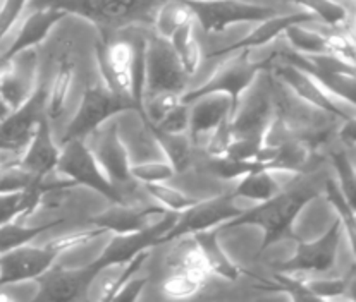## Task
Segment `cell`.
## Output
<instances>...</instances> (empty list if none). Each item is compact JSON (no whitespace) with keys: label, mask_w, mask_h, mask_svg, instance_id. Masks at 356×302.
Instances as JSON below:
<instances>
[{"label":"cell","mask_w":356,"mask_h":302,"mask_svg":"<svg viewBox=\"0 0 356 302\" xmlns=\"http://www.w3.org/2000/svg\"><path fill=\"white\" fill-rule=\"evenodd\" d=\"M162 0H31L33 7H56L85 17L100 28L124 30L133 24H152Z\"/></svg>","instance_id":"obj_3"},{"label":"cell","mask_w":356,"mask_h":302,"mask_svg":"<svg viewBox=\"0 0 356 302\" xmlns=\"http://www.w3.org/2000/svg\"><path fill=\"white\" fill-rule=\"evenodd\" d=\"M232 114V101L227 94L210 93L190 103V140L196 150H205L217 127Z\"/></svg>","instance_id":"obj_20"},{"label":"cell","mask_w":356,"mask_h":302,"mask_svg":"<svg viewBox=\"0 0 356 302\" xmlns=\"http://www.w3.org/2000/svg\"><path fill=\"white\" fill-rule=\"evenodd\" d=\"M324 194L327 201L332 205V208L336 210L337 218L341 221V227H343L344 235L348 237L351 251H353L356 258V212H353L348 201L344 199L343 192H341L339 185H337L336 179H325L324 182Z\"/></svg>","instance_id":"obj_33"},{"label":"cell","mask_w":356,"mask_h":302,"mask_svg":"<svg viewBox=\"0 0 356 302\" xmlns=\"http://www.w3.org/2000/svg\"><path fill=\"white\" fill-rule=\"evenodd\" d=\"M337 137L343 141L344 144H350V146H355L356 144V115L355 117L346 119L343 121V126L337 131Z\"/></svg>","instance_id":"obj_39"},{"label":"cell","mask_w":356,"mask_h":302,"mask_svg":"<svg viewBox=\"0 0 356 302\" xmlns=\"http://www.w3.org/2000/svg\"><path fill=\"white\" fill-rule=\"evenodd\" d=\"M344 232L339 218L334 220L321 237L310 242H300L289 260L275 267V271L291 278H308V276L329 275L334 271L339 254L341 239Z\"/></svg>","instance_id":"obj_8"},{"label":"cell","mask_w":356,"mask_h":302,"mask_svg":"<svg viewBox=\"0 0 356 302\" xmlns=\"http://www.w3.org/2000/svg\"><path fill=\"white\" fill-rule=\"evenodd\" d=\"M177 218H179L177 212H165L141 230L131 232V234H112L107 246L104 247L100 256L93 260V263L100 271L129 263L138 254L152 251L155 246H161L163 235L174 227Z\"/></svg>","instance_id":"obj_10"},{"label":"cell","mask_w":356,"mask_h":302,"mask_svg":"<svg viewBox=\"0 0 356 302\" xmlns=\"http://www.w3.org/2000/svg\"><path fill=\"white\" fill-rule=\"evenodd\" d=\"M97 265L88 263L86 267L79 268H63L54 265L49 271L43 273L38 282V297L36 301H78L86 297V294L92 290L93 283L100 275Z\"/></svg>","instance_id":"obj_15"},{"label":"cell","mask_w":356,"mask_h":302,"mask_svg":"<svg viewBox=\"0 0 356 302\" xmlns=\"http://www.w3.org/2000/svg\"><path fill=\"white\" fill-rule=\"evenodd\" d=\"M275 115L274 97H272V79L265 76L261 83V72L248 91L241 97L236 112L231 117L232 137L265 136L268 124Z\"/></svg>","instance_id":"obj_14"},{"label":"cell","mask_w":356,"mask_h":302,"mask_svg":"<svg viewBox=\"0 0 356 302\" xmlns=\"http://www.w3.org/2000/svg\"><path fill=\"white\" fill-rule=\"evenodd\" d=\"M279 176H281V172H275V170H253V172L241 177L238 181V184L234 185V189L229 192L238 201L239 199H245V201H252L253 205H260V203L268 201L274 196H277L282 189L293 184V182H284L282 179H279Z\"/></svg>","instance_id":"obj_24"},{"label":"cell","mask_w":356,"mask_h":302,"mask_svg":"<svg viewBox=\"0 0 356 302\" xmlns=\"http://www.w3.org/2000/svg\"><path fill=\"white\" fill-rule=\"evenodd\" d=\"M143 189L147 191V194L157 203L159 206H162L167 212H184L190 206H193L198 198L188 194V192L181 191V189L174 187L169 182H155V184H141Z\"/></svg>","instance_id":"obj_34"},{"label":"cell","mask_w":356,"mask_h":302,"mask_svg":"<svg viewBox=\"0 0 356 302\" xmlns=\"http://www.w3.org/2000/svg\"><path fill=\"white\" fill-rule=\"evenodd\" d=\"M270 67L274 69L275 78L305 103L312 105V107L318 108V110L325 112V114L332 115L334 119H339V121H346V119L356 115L355 108L332 97L310 72L282 60L281 57H272Z\"/></svg>","instance_id":"obj_12"},{"label":"cell","mask_w":356,"mask_h":302,"mask_svg":"<svg viewBox=\"0 0 356 302\" xmlns=\"http://www.w3.org/2000/svg\"><path fill=\"white\" fill-rule=\"evenodd\" d=\"M31 7V12L21 21L19 31L16 33L10 45L0 56V62H6L17 53L24 52V50L35 49L42 42H45L47 36L52 33L54 28L69 16L63 9H56V7Z\"/></svg>","instance_id":"obj_21"},{"label":"cell","mask_w":356,"mask_h":302,"mask_svg":"<svg viewBox=\"0 0 356 302\" xmlns=\"http://www.w3.org/2000/svg\"><path fill=\"white\" fill-rule=\"evenodd\" d=\"M63 221L64 220H59V218H57V220L47 221V224L38 225V227H31V225H24L21 220H14L2 225V227H0V254L16 249V247L19 246H24V244L33 242L40 234L57 227V225H60Z\"/></svg>","instance_id":"obj_32"},{"label":"cell","mask_w":356,"mask_h":302,"mask_svg":"<svg viewBox=\"0 0 356 302\" xmlns=\"http://www.w3.org/2000/svg\"><path fill=\"white\" fill-rule=\"evenodd\" d=\"M38 57L35 49L24 50L13 59L0 62V97L10 110L23 105L38 86Z\"/></svg>","instance_id":"obj_16"},{"label":"cell","mask_w":356,"mask_h":302,"mask_svg":"<svg viewBox=\"0 0 356 302\" xmlns=\"http://www.w3.org/2000/svg\"><path fill=\"white\" fill-rule=\"evenodd\" d=\"M210 278L212 275L209 273L174 270L163 278L161 290L169 299H190L205 289Z\"/></svg>","instance_id":"obj_29"},{"label":"cell","mask_w":356,"mask_h":302,"mask_svg":"<svg viewBox=\"0 0 356 302\" xmlns=\"http://www.w3.org/2000/svg\"><path fill=\"white\" fill-rule=\"evenodd\" d=\"M59 155L60 143L54 136L52 122L49 121V117H43L26 146L19 153V165L28 170L35 179H42L56 170Z\"/></svg>","instance_id":"obj_22"},{"label":"cell","mask_w":356,"mask_h":302,"mask_svg":"<svg viewBox=\"0 0 356 302\" xmlns=\"http://www.w3.org/2000/svg\"><path fill=\"white\" fill-rule=\"evenodd\" d=\"M154 134L157 137L163 156L172 165L176 174L186 172L193 165L196 146L190 140V134H165L159 133V131H154Z\"/></svg>","instance_id":"obj_27"},{"label":"cell","mask_w":356,"mask_h":302,"mask_svg":"<svg viewBox=\"0 0 356 302\" xmlns=\"http://www.w3.org/2000/svg\"><path fill=\"white\" fill-rule=\"evenodd\" d=\"M296 3L301 9L310 12L318 23L325 24L327 28H346L350 21V10L341 0H288Z\"/></svg>","instance_id":"obj_31"},{"label":"cell","mask_w":356,"mask_h":302,"mask_svg":"<svg viewBox=\"0 0 356 302\" xmlns=\"http://www.w3.org/2000/svg\"><path fill=\"white\" fill-rule=\"evenodd\" d=\"M220 230L219 228H212V230L198 232L191 237L195 239L198 247L202 249L203 258L207 261L212 276H219V278L227 280V282H236L241 278V275H246L248 271L243 270L232 258H229L226 249L220 244Z\"/></svg>","instance_id":"obj_25"},{"label":"cell","mask_w":356,"mask_h":302,"mask_svg":"<svg viewBox=\"0 0 356 302\" xmlns=\"http://www.w3.org/2000/svg\"><path fill=\"white\" fill-rule=\"evenodd\" d=\"M315 21L317 19L303 9L291 14H275V16L267 17V19L257 23L255 30L248 33L246 36H243L238 42H232L231 45L210 52L209 59L217 60L229 56H234V53L239 52H253V50H259L261 47L270 45V43L274 42V40H277L279 36H284L286 30H288L289 26H293V24L315 23Z\"/></svg>","instance_id":"obj_17"},{"label":"cell","mask_w":356,"mask_h":302,"mask_svg":"<svg viewBox=\"0 0 356 302\" xmlns=\"http://www.w3.org/2000/svg\"><path fill=\"white\" fill-rule=\"evenodd\" d=\"M346 299L356 301V268L346 273Z\"/></svg>","instance_id":"obj_40"},{"label":"cell","mask_w":356,"mask_h":302,"mask_svg":"<svg viewBox=\"0 0 356 302\" xmlns=\"http://www.w3.org/2000/svg\"><path fill=\"white\" fill-rule=\"evenodd\" d=\"M310 23L293 24L284 33L289 49L301 56H324L330 53L329 35L308 28Z\"/></svg>","instance_id":"obj_30"},{"label":"cell","mask_w":356,"mask_h":302,"mask_svg":"<svg viewBox=\"0 0 356 302\" xmlns=\"http://www.w3.org/2000/svg\"><path fill=\"white\" fill-rule=\"evenodd\" d=\"M190 79L169 40L155 33L147 36L143 98L159 93L184 94Z\"/></svg>","instance_id":"obj_9"},{"label":"cell","mask_w":356,"mask_h":302,"mask_svg":"<svg viewBox=\"0 0 356 302\" xmlns=\"http://www.w3.org/2000/svg\"><path fill=\"white\" fill-rule=\"evenodd\" d=\"M193 10L196 26L217 35L236 24H257L277 14L274 7L245 0H183Z\"/></svg>","instance_id":"obj_7"},{"label":"cell","mask_w":356,"mask_h":302,"mask_svg":"<svg viewBox=\"0 0 356 302\" xmlns=\"http://www.w3.org/2000/svg\"><path fill=\"white\" fill-rule=\"evenodd\" d=\"M169 42L172 45L174 52H176L177 59L183 64L184 71L188 72L190 78H193L196 72H198V69L202 67L203 62L202 47H200L198 38H196V21L179 28L170 36Z\"/></svg>","instance_id":"obj_28"},{"label":"cell","mask_w":356,"mask_h":302,"mask_svg":"<svg viewBox=\"0 0 356 302\" xmlns=\"http://www.w3.org/2000/svg\"><path fill=\"white\" fill-rule=\"evenodd\" d=\"M245 210L238 205V199H234L231 192H224L210 199H198L193 206L179 213L174 227L163 235L162 244L174 242L176 239L188 237L198 232L222 228Z\"/></svg>","instance_id":"obj_11"},{"label":"cell","mask_w":356,"mask_h":302,"mask_svg":"<svg viewBox=\"0 0 356 302\" xmlns=\"http://www.w3.org/2000/svg\"><path fill=\"white\" fill-rule=\"evenodd\" d=\"M248 53L250 52H239L234 53V56L224 57V59H217L220 64L217 65L213 74L203 83H200L198 86H195V88H188L184 91L183 97H181V100L184 103H191L196 98L205 97V94L222 93L231 98L232 114H234L243 94L255 83L260 72L270 67V57L261 62H257L252 60Z\"/></svg>","instance_id":"obj_5"},{"label":"cell","mask_w":356,"mask_h":302,"mask_svg":"<svg viewBox=\"0 0 356 302\" xmlns=\"http://www.w3.org/2000/svg\"><path fill=\"white\" fill-rule=\"evenodd\" d=\"M346 28H348V35H350V38L356 43V16L350 17V21H348Z\"/></svg>","instance_id":"obj_42"},{"label":"cell","mask_w":356,"mask_h":302,"mask_svg":"<svg viewBox=\"0 0 356 302\" xmlns=\"http://www.w3.org/2000/svg\"><path fill=\"white\" fill-rule=\"evenodd\" d=\"M0 151H7V153H14V155H19L21 150L17 146H14V144L7 143L6 140H2L0 137Z\"/></svg>","instance_id":"obj_41"},{"label":"cell","mask_w":356,"mask_h":302,"mask_svg":"<svg viewBox=\"0 0 356 302\" xmlns=\"http://www.w3.org/2000/svg\"><path fill=\"white\" fill-rule=\"evenodd\" d=\"M10 112H13V110H10L9 105H7V103H6V100H3V98L0 97V122H2L3 119H6L7 115L10 114Z\"/></svg>","instance_id":"obj_43"},{"label":"cell","mask_w":356,"mask_h":302,"mask_svg":"<svg viewBox=\"0 0 356 302\" xmlns=\"http://www.w3.org/2000/svg\"><path fill=\"white\" fill-rule=\"evenodd\" d=\"M167 210L155 201L133 205V203H112L105 212L90 218V225L102 228L105 234H131L150 225Z\"/></svg>","instance_id":"obj_19"},{"label":"cell","mask_w":356,"mask_h":302,"mask_svg":"<svg viewBox=\"0 0 356 302\" xmlns=\"http://www.w3.org/2000/svg\"><path fill=\"white\" fill-rule=\"evenodd\" d=\"M145 53L147 38L141 36L104 40L97 47L100 79L114 93L133 100L140 108L141 119L145 93Z\"/></svg>","instance_id":"obj_2"},{"label":"cell","mask_w":356,"mask_h":302,"mask_svg":"<svg viewBox=\"0 0 356 302\" xmlns=\"http://www.w3.org/2000/svg\"><path fill=\"white\" fill-rule=\"evenodd\" d=\"M355 167V172H356V165H353Z\"/></svg>","instance_id":"obj_44"},{"label":"cell","mask_w":356,"mask_h":302,"mask_svg":"<svg viewBox=\"0 0 356 302\" xmlns=\"http://www.w3.org/2000/svg\"><path fill=\"white\" fill-rule=\"evenodd\" d=\"M85 143L93 151L97 162L100 163L102 170L107 174L108 179L118 185L121 196L138 184L131 177V156L121 136V129L114 122V119L88 134L85 137Z\"/></svg>","instance_id":"obj_13"},{"label":"cell","mask_w":356,"mask_h":302,"mask_svg":"<svg viewBox=\"0 0 356 302\" xmlns=\"http://www.w3.org/2000/svg\"><path fill=\"white\" fill-rule=\"evenodd\" d=\"M195 23L193 10L183 0H162L154 16V33L169 40L179 28Z\"/></svg>","instance_id":"obj_26"},{"label":"cell","mask_w":356,"mask_h":302,"mask_svg":"<svg viewBox=\"0 0 356 302\" xmlns=\"http://www.w3.org/2000/svg\"><path fill=\"white\" fill-rule=\"evenodd\" d=\"M30 2L31 0H2L0 2V45H2V40L19 23Z\"/></svg>","instance_id":"obj_37"},{"label":"cell","mask_w":356,"mask_h":302,"mask_svg":"<svg viewBox=\"0 0 356 302\" xmlns=\"http://www.w3.org/2000/svg\"><path fill=\"white\" fill-rule=\"evenodd\" d=\"M76 78H78V69L74 60L63 59L57 64L56 72L49 81V93H47V117L52 122H59L67 114L71 98L74 94Z\"/></svg>","instance_id":"obj_23"},{"label":"cell","mask_w":356,"mask_h":302,"mask_svg":"<svg viewBox=\"0 0 356 302\" xmlns=\"http://www.w3.org/2000/svg\"><path fill=\"white\" fill-rule=\"evenodd\" d=\"M321 192H324V189L321 191L310 182L307 184V182L298 179L268 201L246 208L238 218L231 220L219 230L224 232L227 228L257 225V227L264 228V241L260 246V253H264L272 244L291 234V227L298 215L303 212L308 203L318 198Z\"/></svg>","instance_id":"obj_1"},{"label":"cell","mask_w":356,"mask_h":302,"mask_svg":"<svg viewBox=\"0 0 356 302\" xmlns=\"http://www.w3.org/2000/svg\"><path fill=\"white\" fill-rule=\"evenodd\" d=\"M176 176V170L172 169L165 158L150 160V162L133 163L131 165V177L138 184H155V182H169Z\"/></svg>","instance_id":"obj_35"},{"label":"cell","mask_w":356,"mask_h":302,"mask_svg":"<svg viewBox=\"0 0 356 302\" xmlns=\"http://www.w3.org/2000/svg\"><path fill=\"white\" fill-rule=\"evenodd\" d=\"M47 93L49 83L40 81L31 97L0 122V137L23 151L38 122L47 117Z\"/></svg>","instance_id":"obj_18"},{"label":"cell","mask_w":356,"mask_h":302,"mask_svg":"<svg viewBox=\"0 0 356 302\" xmlns=\"http://www.w3.org/2000/svg\"><path fill=\"white\" fill-rule=\"evenodd\" d=\"M56 172L64 176L74 185H83L90 191L98 192L111 203H124L121 191L102 170L95 155L85 140H72L60 144L59 162Z\"/></svg>","instance_id":"obj_6"},{"label":"cell","mask_w":356,"mask_h":302,"mask_svg":"<svg viewBox=\"0 0 356 302\" xmlns=\"http://www.w3.org/2000/svg\"><path fill=\"white\" fill-rule=\"evenodd\" d=\"M147 282H148V276H131L128 282L118 290L114 299L138 301V297H140V294L143 292Z\"/></svg>","instance_id":"obj_38"},{"label":"cell","mask_w":356,"mask_h":302,"mask_svg":"<svg viewBox=\"0 0 356 302\" xmlns=\"http://www.w3.org/2000/svg\"><path fill=\"white\" fill-rule=\"evenodd\" d=\"M126 112L140 114V108L133 100L114 93L102 79H98L97 83H92L83 91L81 100H79L72 117L65 124L59 143L64 144L72 140H85L88 134L104 126L105 122L112 121Z\"/></svg>","instance_id":"obj_4"},{"label":"cell","mask_w":356,"mask_h":302,"mask_svg":"<svg viewBox=\"0 0 356 302\" xmlns=\"http://www.w3.org/2000/svg\"><path fill=\"white\" fill-rule=\"evenodd\" d=\"M150 127L165 134H188V131H190V103L181 101L161 122Z\"/></svg>","instance_id":"obj_36"}]
</instances>
